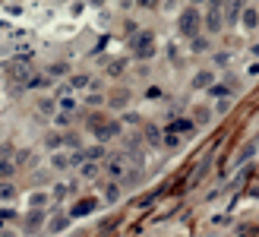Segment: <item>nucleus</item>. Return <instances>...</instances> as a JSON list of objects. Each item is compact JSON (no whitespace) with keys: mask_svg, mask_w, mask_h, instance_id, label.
Wrapping results in <instances>:
<instances>
[{"mask_svg":"<svg viewBox=\"0 0 259 237\" xmlns=\"http://www.w3.org/2000/svg\"><path fill=\"white\" fill-rule=\"evenodd\" d=\"M199 26H203V16H199V10H196V7H186L183 13H180V19H177L180 35H186V38H196V35H199Z\"/></svg>","mask_w":259,"mask_h":237,"instance_id":"obj_1","label":"nucleus"},{"mask_svg":"<svg viewBox=\"0 0 259 237\" xmlns=\"http://www.w3.org/2000/svg\"><path fill=\"white\" fill-rule=\"evenodd\" d=\"M133 54L139 61H149V57H155V35L152 32H139L133 38Z\"/></svg>","mask_w":259,"mask_h":237,"instance_id":"obj_2","label":"nucleus"},{"mask_svg":"<svg viewBox=\"0 0 259 237\" xmlns=\"http://www.w3.org/2000/svg\"><path fill=\"white\" fill-rule=\"evenodd\" d=\"M104 171H108L111 181H126V174H130V164H126V155H111V158H104Z\"/></svg>","mask_w":259,"mask_h":237,"instance_id":"obj_3","label":"nucleus"},{"mask_svg":"<svg viewBox=\"0 0 259 237\" xmlns=\"http://www.w3.org/2000/svg\"><path fill=\"white\" fill-rule=\"evenodd\" d=\"M92 133H95L98 142H108V139H117V136H120L123 127H120V121H101L98 127H92Z\"/></svg>","mask_w":259,"mask_h":237,"instance_id":"obj_4","label":"nucleus"},{"mask_svg":"<svg viewBox=\"0 0 259 237\" xmlns=\"http://www.w3.org/2000/svg\"><path fill=\"white\" fill-rule=\"evenodd\" d=\"M164 130H168V133H177V136H183V133L190 136L193 130H196V121H193V117H174V121L164 127Z\"/></svg>","mask_w":259,"mask_h":237,"instance_id":"obj_5","label":"nucleus"},{"mask_svg":"<svg viewBox=\"0 0 259 237\" xmlns=\"http://www.w3.org/2000/svg\"><path fill=\"white\" fill-rule=\"evenodd\" d=\"M95 209H98V199H95V196H86V199H79V203L70 209V215H73V218H82V215H92Z\"/></svg>","mask_w":259,"mask_h":237,"instance_id":"obj_6","label":"nucleus"},{"mask_svg":"<svg viewBox=\"0 0 259 237\" xmlns=\"http://www.w3.org/2000/svg\"><path fill=\"white\" fill-rule=\"evenodd\" d=\"M240 26H243L246 32L259 29V7H246V10H243V13H240Z\"/></svg>","mask_w":259,"mask_h":237,"instance_id":"obj_7","label":"nucleus"},{"mask_svg":"<svg viewBox=\"0 0 259 237\" xmlns=\"http://www.w3.org/2000/svg\"><path fill=\"white\" fill-rule=\"evenodd\" d=\"M243 10H246L243 0H228V4H225V19H228V22H237Z\"/></svg>","mask_w":259,"mask_h":237,"instance_id":"obj_8","label":"nucleus"},{"mask_svg":"<svg viewBox=\"0 0 259 237\" xmlns=\"http://www.w3.org/2000/svg\"><path fill=\"white\" fill-rule=\"evenodd\" d=\"M212 86H215V73H212V70H199V73H196V79H193V89H212Z\"/></svg>","mask_w":259,"mask_h":237,"instance_id":"obj_9","label":"nucleus"},{"mask_svg":"<svg viewBox=\"0 0 259 237\" xmlns=\"http://www.w3.org/2000/svg\"><path fill=\"white\" fill-rule=\"evenodd\" d=\"M10 73H13V79H26V82H29L32 70H29V64H26V61H13V64H10Z\"/></svg>","mask_w":259,"mask_h":237,"instance_id":"obj_10","label":"nucleus"},{"mask_svg":"<svg viewBox=\"0 0 259 237\" xmlns=\"http://www.w3.org/2000/svg\"><path fill=\"white\" fill-rule=\"evenodd\" d=\"M82 155H86V161H101L104 158V142H95V146L82 149Z\"/></svg>","mask_w":259,"mask_h":237,"instance_id":"obj_11","label":"nucleus"},{"mask_svg":"<svg viewBox=\"0 0 259 237\" xmlns=\"http://www.w3.org/2000/svg\"><path fill=\"white\" fill-rule=\"evenodd\" d=\"M70 221H73V215H70V212H67V215H57V218H51V234H57V231H67L70 228Z\"/></svg>","mask_w":259,"mask_h":237,"instance_id":"obj_12","label":"nucleus"},{"mask_svg":"<svg viewBox=\"0 0 259 237\" xmlns=\"http://www.w3.org/2000/svg\"><path fill=\"white\" fill-rule=\"evenodd\" d=\"M193 121H196V127H199V124H209V121H212V108H206V104H199V108L193 111Z\"/></svg>","mask_w":259,"mask_h":237,"instance_id":"obj_13","label":"nucleus"},{"mask_svg":"<svg viewBox=\"0 0 259 237\" xmlns=\"http://www.w3.org/2000/svg\"><path fill=\"white\" fill-rule=\"evenodd\" d=\"M48 203H51L48 193H32V196H29V206H32V209H44Z\"/></svg>","mask_w":259,"mask_h":237,"instance_id":"obj_14","label":"nucleus"},{"mask_svg":"<svg viewBox=\"0 0 259 237\" xmlns=\"http://www.w3.org/2000/svg\"><path fill=\"white\" fill-rule=\"evenodd\" d=\"M209 41L203 38V35H196V38H190V54H206Z\"/></svg>","mask_w":259,"mask_h":237,"instance_id":"obj_15","label":"nucleus"},{"mask_svg":"<svg viewBox=\"0 0 259 237\" xmlns=\"http://www.w3.org/2000/svg\"><path fill=\"white\" fill-rule=\"evenodd\" d=\"M79 174L86 177V181H92V177L98 174V164H95V161H82V164H79Z\"/></svg>","mask_w":259,"mask_h":237,"instance_id":"obj_16","label":"nucleus"},{"mask_svg":"<svg viewBox=\"0 0 259 237\" xmlns=\"http://www.w3.org/2000/svg\"><path fill=\"white\" fill-rule=\"evenodd\" d=\"M29 231H35V228H41V224H44V215H41V209H32V215H29Z\"/></svg>","mask_w":259,"mask_h":237,"instance_id":"obj_17","label":"nucleus"},{"mask_svg":"<svg viewBox=\"0 0 259 237\" xmlns=\"http://www.w3.org/2000/svg\"><path fill=\"white\" fill-rule=\"evenodd\" d=\"M57 108H60V104H54L51 98H41V101H38V111H41V114H48V117L57 114Z\"/></svg>","mask_w":259,"mask_h":237,"instance_id":"obj_18","label":"nucleus"},{"mask_svg":"<svg viewBox=\"0 0 259 237\" xmlns=\"http://www.w3.org/2000/svg\"><path fill=\"white\" fill-rule=\"evenodd\" d=\"M51 164H54L57 171H63V168H70V164H73V155H54Z\"/></svg>","mask_w":259,"mask_h":237,"instance_id":"obj_19","label":"nucleus"},{"mask_svg":"<svg viewBox=\"0 0 259 237\" xmlns=\"http://www.w3.org/2000/svg\"><path fill=\"white\" fill-rule=\"evenodd\" d=\"M104 199H108V203H117V199H120V187L108 184V187H104Z\"/></svg>","mask_w":259,"mask_h":237,"instance_id":"obj_20","label":"nucleus"},{"mask_svg":"<svg viewBox=\"0 0 259 237\" xmlns=\"http://www.w3.org/2000/svg\"><path fill=\"white\" fill-rule=\"evenodd\" d=\"M16 196V187L10 181H0V199H13Z\"/></svg>","mask_w":259,"mask_h":237,"instance_id":"obj_21","label":"nucleus"},{"mask_svg":"<svg viewBox=\"0 0 259 237\" xmlns=\"http://www.w3.org/2000/svg\"><path fill=\"white\" fill-rule=\"evenodd\" d=\"M126 98H130V92H123V89H120V92H114V95H111V104H114V108H123Z\"/></svg>","mask_w":259,"mask_h":237,"instance_id":"obj_22","label":"nucleus"},{"mask_svg":"<svg viewBox=\"0 0 259 237\" xmlns=\"http://www.w3.org/2000/svg\"><path fill=\"white\" fill-rule=\"evenodd\" d=\"M86 104H89V108H101V104H104V95H98V92L86 95Z\"/></svg>","mask_w":259,"mask_h":237,"instance_id":"obj_23","label":"nucleus"},{"mask_svg":"<svg viewBox=\"0 0 259 237\" xmlns=\"http://www.w3.org/2000/svg\"><path fill=\"white\" fill-rule=\"evenodd\" d=\"M146 139L152 142V146H158V142H161V136H158V130H155V127H146Z\"/></svg>","mask_w":259,"mask_h":237,"instance_id":"obj_24","label":"nucleus"},{"mask_svg":"<svg viewBox=\"0 0 259 237\" xmlns=\"http://www.w3.org/2000/svg\"><path fill=\"white\" fill-rule=\"evenodd\" d=\"M70 86H73V89H82V86H89V76H73V79H70Z\"/></svg>","mask_w":259,"mask_h":237,"instance_id":"obj_25","label":"nucleus"},{"mask_svg":"<svg viewBox=\"0 0 259 237\" xmlns=\"http://www.w3.org/2000/svg\"><path fill=\"white\" fill-rule=\"evenodd\" d=\"M48 73H51V76H63V73H67V64H54V67H48Z\"/></svg>","mask_w":259,"mask_h":237,"instance_id":"obj_26","label":"nucleus"},{"mask_svg":"<svg viewBox=\"0 0 259 237\" xmlns=\"http://www.w3.org/2000/svg\"><path fill=\"white\" fill-rule=\"evenodd\" d=\"M57 104H60V108H63L67 114H70V111H73V108H76V101H73V98H60V101H57Z\"/></svg>","mask_w":259,"mask_h":237,"instance_id":"obj_27","label":"nucleus"},{"mask_svg":"<svg viewBox=\"0 0 259 237\" xmlns=\"http://www.w3.org/2000/svg\"><path fill=\"white\" fill-rule=\"evenodd\" d=\"M136 4L143 7V10H155V7H158V0H136Z\"/></svg>","mask_w":259,"mask_h":237,"instance_id":"obj_28","label":"nucleus"},{"mask_svg":"<svg viewBox=\"0 0 259 237\" xmlns=\"http://www.w3.org/2000/svg\"><path fill=\"white\" fill-rule=\"evenodd\" d=\"M67 193H70V190H67V187H63V184H57V187H54V196H57V199H63V196H67Z\"/></svg>","mask_w":259,"mask_h":237,"instance_id":"obj_29","label":"nucleus"},{"mask_svg":"<svg viewBox=\"0 0 259 237\" xmlns=\"http://www.w3.org/2000/svg\"><path fill=\"white\" fill-rule=\"evenodd\" d=\"M108 70H111V73H120V70H123V61H114V64H111Z\"/></svg>","mask_w":259,"mask_h":237,"instance_id":"obj_30","label":"nucleus"},{"mask_svg":"<svg viewBox=\"0 0 259 237\" xmlns=\"http://www.w3.org/2000/svg\"><path fill=\"white\" fill-rule=\"evenodd\" d=\"M193 4H199V0H193Z\"/></svg>","mask_w":259,"mask_h":237,"instance_id":"obj_31","label":"nucleus"}]
</instances>
